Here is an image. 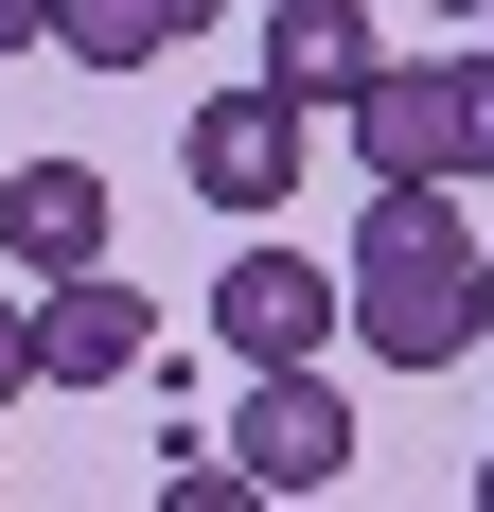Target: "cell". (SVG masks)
<instances>
[{
	"label": "cell",
	"instance_id": "obj_16",
	"mask_svg": "<svg viewBox=\"0 0 494 512\" xmlns=\"http://www.w3.org/2000/svg\"><path fill=\"white\" fill-rule=\"evenodd\" d=\"M477 18H494V0H477Z\"/></svg>",
	"mask_w": 494,
	"mask_h": 512
},
{
	"label": "cell",
	"instance_id": "obj_3",
	"mask_svg": "<svg viewBox=\"0 0 494 512\" xmlns=\"http://www.w3.org/2000/svg\"><path fill=\"white\" fill-rule=\"evenodd\" d=\"M177 177H195L212 212H283L300 195V106L283 89H212L195 124H177Z\"/></svg>",
	"mask_w": 494,
	"mask_h": 512
},
{
	"label": "cell",
	"instance_id": "obj_8",
	"mask_svg": "<svg viewBox=\"0 0 494 512\" xmlns=\"http://www.w3.org/2000/svg\"><path fill=\"white\" fill-rule=\"evenodd\" d=\"M265 89H283L300 124L353 106V89H371V18H353V0H265Z\"/></svg>",
	"mask_w": 494,
	"mask_h": 512
},
{
	"label": "cell",
	"instance_id": "obj_13",
	"mask_svg": "<svg viewBox=\"0 0 494 512\" xmlns=\"http://www.w3.org/2000/svg\"><path fill=\"white\" fill-rule=\"evenodd\" d=\"M477 354H494V248H477Z\"/></svg>",
	"mask_w": 494,
	"mask_h": 512
},
{
	"label": "cell",
	"instance_id": "obj_15",
	"mask_svg": "<svg viewBox=\"0 0 494 512\" xmlns=\"http://www.w3.org/2000/svg\"><path fill=\"white\" fill-rule=\"evenodd\" d=\"M477 512H494V460H477Z\"/></svg>",
	"mask_w": 494,
	"mask_h": 512
},
{
	"label": "cell",
	"instance_id": "obj_6",
	"mask_svg": "<svg viewBox=\"0 0 494 512\" xmlns=\"http://www.w3.org/2000/svg\"><path fill=\"white\" fill-rule=\"evenodd\" d=\"M142 354H159L142 283H106V265H71V283H36V389H124Z\"/></svg>",
	"mask_w": 494,
	"mask_h": 512
},
{
	"label": "cell",
	"instance_id": "obj_11",
	"mask_svg": "<svg viewBox=\"0 0 494 512\" xmlns=\"http://www.w3.org/2000/svg\"><path fill=\"white\" fill-rule=\"evenodd\" d=\"M36 389V301H0V407Z\"/></svg>",
	"mask_w": 494,
	"mask_h": 512
},
{
	"label": "cell",
	"instance_id": "obj_1",
	"mask_svg": "<svg viewBox=\"0 0 494 512\" xmlns=\"http://www.w3.org/2000/svg\"><path fill=\"white\" fill-rule=\"evenodd\" d=\"M336 336H371V371H459L477 354V230H459V177H371L336 265Z\"/></svg>",
	"mask_w": 494,
	"mask_h": 512
},
{
	"label": "cell",
	"instance_id": "obj_9",
	"mask_svg": "<svg viewBox=\"0 0 494 512\" xmlns=\"http://www.w3.org/2000/svg\"><path fill=\"white\" fill-rule=\"evenodd\" d=\"M195 18H212V0H53V53H89V71H159Z\"/></svg>",
	"mask_w": 494,
	"mask_h": 512
},
{
	"label": "cell",
	"instance_id": "obj_2",
	"mask_svg": "<svg viewBox=\"0 0 494 512\" xmlns=\"http://www.w3.org/2000/svg\"><path fill=\"white\" fill-rule=\"evenodd\" d=\"M230 477H247V495H336V477H353V407H336V371H318V354H300V371H247Z\"/></svg>",
	"mask_w": 494,
	"mask_h": 512
},
{
	"label": "cell",
	"instance_id": "obj_5",
	"mask_svg": "<svg viewBox=\"0 0 494 512\" xmlns=\"http://www.w3.org/2000/svg\"><path fill=\"white\" fill-rule=\"evenodd\" d=\"M371 177H459V71L442 53H371V89L336 106Z\"/></svg>",
	"mask_w": 494,
	"mask_h": 512
},
{
	"label": "cell",
	"instance_id": "obj_7",
	"mask_svg": "<svg viewBox=\"0 0 494 512\" xmlns=\"http://www.w3.org/2000/svg\"><path fill=\"white\" fill-rule=\"evenodd\" d=\"M0 265H36V283L106 265V159H18L0 177Z\"/></svg>",
	"mask_w": 494,
	"mask_h": 512
},
{
	"label": "cell",
	"instance_id": "obj_10",
	"mask_svg": "<svg viewBox=\"0 0 494 512\" xmlns=\"http://www.w3.org/2000/svg\"><path fill=\"white\" fill-rule=\"evenodd\" d=\"M459 71V177H494V53H442Z\"/></svg>",
	"mask_w": 494,
	"mask_h": 512
},
{
	"label": "cell",
	"instance_id": "obj_14",
	"mask_svg": "<svg viewBox=\"0 0 494 512\" xmlns=\"http://www.w3.org/2000/svg\"><path fill=\"white\" fill-rule=\"evenodd\" d=\"M424 18H477V0H424Z\"/></svg>",
	"mask_w": 494,
	"mask_h": 512
},
{
	"label": "cell",
	"instance_id": "obj_4",
	"mask_svg": "<svg viewBox=\"0 0 494 512\" xmlns=\"http://www.w3.org/2000/svg\"><path fill=\"white\" fill-rule=\"evenodd\" d=\"M212 336H230V371H300V354H336V283H318L300 248H230Z\"/></svg>",
	"mask_w": 494,
	"mask_h": 512
},
{
	"label": "cell",
	"instance_id": "obj_12",
	"mask_svg": "<svg viewBox=\"0 0 494 512\" xmlns=\"http://www.w3.org/2000/svg\"><path fill=\"white\" fill-rule=\"evenodd\" d=\"M18 36H53V0H0V53H18Z\"/></svg>",
	"mask_w": 494,
	"mask_h": 512
}]
</instances>
